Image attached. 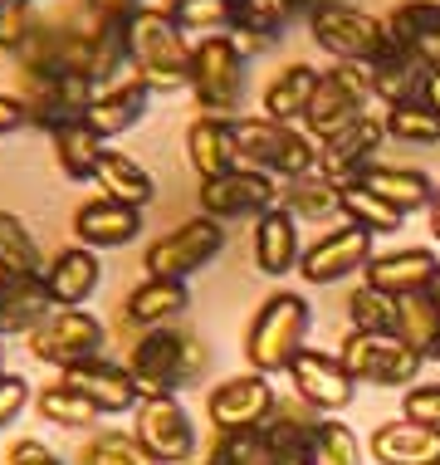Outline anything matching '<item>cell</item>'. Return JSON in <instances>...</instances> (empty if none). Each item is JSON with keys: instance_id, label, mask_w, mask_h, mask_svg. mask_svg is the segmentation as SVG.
Here are the masks:
<instances>
[{"instance_id": "cell-1", "label": "cell", "mask_w": 440, "mask_h": 465, "mask_svg": "<svg viewBox=\"0 0 440 465\" xmlns=\"http://www.w3.org/2000/svg\"><path fill=\"white\" fill-rule=\"evenodd\" d=\"M122 30H128V69L137 84H147L157 98L191 89L196 40L171 20L167 5H142Z\"/></svg>"}, {"instance_id": "cell-2", "label": "cell", "mask_w": 440, "mask_h": 465, "mask_svg": "<svg viewBox=\"0 0 440 465\" xmlns=\"http://www.w3.org/2000/svg\"><path fill=\"white\" fill-rule=\"evenodd\" d=\"M308 329H313V304L298 289H274L269 299L255 309L245 329V362L249 372L264 377H284L288 362L308 348Z\"/></svg>"}, {"instance_id": "cell-3", "label": "cell", "mask_w": 440, "mask_h": 465, "mask_svg": "<svg viewBox=\"0 0 440 465\" xmlns=\"http://www.w3.org/2000/svg\"><path fill=\"white\" fill-rule=\"evenodd\" d=\"M128 372L142 397H176L206 372V343L181 329H147L128 348Z\"/></svg>"}, {"instance_id": "cell-4", "label": "cell", "mask_w": 440, "mask_h": 465, "mask_svg": "<svg viewBox=\"0 0 440 465\" xmlns=\"http://www.w3.org/2000/svg\"><path fill=\"white\" fill-rule=\"evenodd\" d=\"M308 35L333 64H382L396 49L392 30H386V15H372V10L352 5V0H323V5H313Z\"/></svg>"}, {"instance_id": "cell-5", "label": "cell", "mask_w": 440, "mask_h": 465, "mask_svg": "<svg viewBox=\"0 0 440 465\" xmlns=\"http://www.w3.org/2000/svg\"><path fill=\"white\" fill-rule=\"evenodd\" d=\"M235 147L240 167H259L279 182H294L304 172H318V137L308 128H288L274 118H235Z\"/></svg>"}, {"instance_id": "cell-6", "label": "cell", "mask_w": 440, "mask_h": 465, "mask_svg": "<svg viewBox=\"0 0 440 465\" xmlns=\"http://www.w3.org/2000/svg\"><path fill=\"white\" fill-rule=\"evenodd\" d=\"M245 89H249V59L235 49L225 35H210V40H196L191 54V94L200 113L210 118H240L245 108Z\"/></svg>"}, {"instance_id": "cell-7", "label": "cell", "mask_w": 440, "mask_h": 465, "mask_svg": "<svg viewBox=\"0 0 440 465\" xmlns=\"http://www.w3.org/2000/svg\"><path fill=\"white\" fill-rule=\"evenodd\" d=\"M367 113H382L376 104V84H372V64H328L318 69V89H313V104L304 113V128L318 137H328L347 123L367 118Z\"/></svg>"}, {"instance_id": "cell-8", "label": "cell", "mask_w": 440, "mask_h": 465, "mask_svg": "<svg viewBox=\"0 0 440 465\" xmlns=\"http://www.w3.org/2000/svg\"><path fill=\"white\" fill-rule=\"evenodd\" d=\"M337 358L343 368L367 387H416L421 382V368H425V353H416L411 343H401L396 333H357L347 329L343 343H337Z\"/></svg>"}, {"instance_id": "cell-9", "label": "cell", "mask_w": 440, "mask_h": 465, "mask_svg": "<svg viewBox=\"0 0 440 465\" xmlns=\"http://www.w3.org/2000/svg\"><path fill=\"white\" fill-rule=\"evenodd\" d=\"M230 231L210 216H196V221H181L176 231L157 235L152 245L142 250V270L157 274V280H191L206 265H216Z\"/></svg>"}, {"instance_id": "cell-10", "label": "cell", "mask_w": 440, "mask_h": 465, "mask_svg": "<svg viewBox=\"0 0 440 465\" xmlns=\"http://www.w3.org/2000/svg\"><path fill=\"white\" fill-rule=\"evenodd\" d=\"M103 94L93 79L83 74H20V108H24V123L40 133H54L64 123H83V113L93 108V98Z\"/></svg>"}, {"instance_id": "cell-11", "label": "cell", "mask_w": 440, "mask_h": 465, "mask_svg": "<svg viewBox=\"0 0 440 465\" xmlns=\"http://www.w3.org/2000/svg\"><path fill=\"white\" fill-rule=\"evenodd\" d=\"M274 407H279V392H274V377L264 372H235L206 397V417L216 436H255L269 426Z\"/></svg>"}, {"instance_id": "cell-12", "label": "cell", "mask_w": 440, "mask_h": 465, "mask_svg": "<svg viewBox=\"0 0 440 465\" xmlns=\"http://www.w3.org/2000/svg\"><path fill=\"white\" fill-rule=\"evenodd\" d=\"M30 358L44 362V368H73V362H88V358H103V343H108V323L88 309H54L49 319L34 329L30 338Z\"/></svg>"}, {"instance_id": "cell-13", "label": "cell", "mask_w": 440, "mask_h": 465, "mask_svg": "<svg viewBox=\"0 0 440 465\" xmlns=\"http://www.w3.org/2000/svg\"><path fill=\"white\" fill-rule=\"evenodd\" d=\"M279 196H284V182L269 177V172H259V167H235V172H225V177L200 182V192H196L200 216H210L220 225L259 221L264 211L279 206Z\"/></svg>"}, {"instance_id": "cell-14", "label": "cell", "mask_w": 440, "mask_h": 465, "mask_svg": "<svg viewBox=\"0 0 440 465\" xmlns=\"http://www.w3.org/2000/svg\"><path fill=\"white\" fill-rule=\"evenodd\" d=\"M132 436L152 465H186L196 456V421L181 397H142L132 407Z\"/></svg>"}, {"instance_id": "cell-15", "label": "cell", "mask_w": 440, "mask_h": 465, "mask_svg": "<svg viewBox=\"0 0 440 465\" xmlns=\"http://www.w3.org/2000/svg\"><path fill=\"white\" fill-rule=\"evenodd\" d=\"M376 235H367L362 225H337V231H323L313 245H304V255H298V280L323 289V284H337L347 280V274H362L372 265L376 255Z\"/></svg>"}, {"instance_id": "cell-16", "label": "cell", "mask_w": 440, "mask_h": 465, "mask_svg": "<svg viewBox=\"0 0 440 465\" xmlns=\"http://www.w3.org/2000/svg\"><path fill=\"white\" fill-rule=\"evenodd\" d=\"M288 382H294V397L313 407L318 417H337V411L352 407L357 397V377L343 368L337 353H323V348H304L294 362H288Z\"/></svg>"}, {"instance_id": "cell-17", "label": "cell", "mask_w": 440, "mask_h": 465, "mask_svg": "<svg viewBox=\"0 0 440 465\" xmlns=\"http://www.w3.org/2000/svg\"><path fill=\"white\" fill-rule=\"evenodd\" d=\"M382 143H386L382 113H367V118L347 123V128H337V133H328L318 143V172L333 177V182H357L362 172L376 162Z\"/></svg>"}, {"instance_id": "cell-18", "label": "cell", "mask_w": 440, "mask_h": 465, "mask_svg": "<svg viewBox=\"0 0 440 465\" xmlns=\"http://www.w3.org/2000/svg\"><path fill=\"white\" fill-rule=\"evenodd\" d=\"M69 387L93 401L103 417H132V407L142 401V387L132 382L128 362H112V358H88V362H73V368L59 372Z\"/></svg>"}, {"instance_id": "cell-19", "label": "cell", "mask_w": 440, "mask_h": 465, "mask_svg": "<svg viewBox=\"0 0 440 465\" xmlns=\"http://www.w3.org/2000/svg\"><path fill=\"white\" fill-rule=\"evenodd\" d=\"M142 235V211L137 206H122L112 196H88L79 211H73V245H88V250H122Z\"/></svg>"}, {"instance_id": "cell-20", "label": "cell", "mask_w": 440, "mask_h": 465, "mask_svg": "<svg viewBox=\"0 0 440 465\" xmlns=\"http://www.w3.org/2000/svg\"><path fill=\"white\" fill-rule=\"evenodd\" d=\"M435 274H440L435 250L401 245V250H382V255H372V265L362 270V284L382 289V294H392V299H411V294H425Z\"/></svg>"}, {"instance_id": "cell-21", "label": "cell", "mask_w": 440, "mask_h": 465, "mask_svg": "<svg viewBox=\"0 0 440 465\" xmlns=\"http://www.w3.org/2000/svg\"><path fill=\"white\" fill-rule=\"evenodd\" d=\"M40 280L49 289V299H54V309H83L98 294V284H103V260L88 245H64L49 255Z\"/></svg>"}, {"instance_id": "cell-22", "label": "cell", "mask_w": 440, "mask_h": 465, "mask_svg": "<svg viewBox=\"0 0 440 465\" xmlns=\"http://www.w3.org/2000/svg\"><path fill=\"white\" fill-rule=\"evenodd\" d=\"M186 304H191L186 280H157V274H142V280L128 289V299H122V319H128L137 333L171 329V323L186 313Z\"/></svg>"}, {"instance_id": "cell-23", "label": "cell", "mask_w": 440, "mask_h": 465, "mask_svg": "<svg viewBox=\"0 0 440 465\" xmlns=\"http://www.w3.org/2000/svg\"><path fill=\"white\" fill-rule=\"evenodd\" d=\"M249 255H255V270L269 274V280L294 274L298 255H304V245H298V221L288 216L284 206L264 211V216L255 221V231H249Z\"/></svg>"}, {"instance_id": "cell-24", "label": "cell", "mask_w": 440, "mask_h": 465, "mask_svg": "<svg viewBox=\"0 0 440 465\" xmlns=\"http://www.w3.org/2000/svg\"><path fill=\"white\" fill-rule=\"evenodd\" d=\"M186 162H191V172H196L200 182L225 177V172L240 167L235 118H210V113H200L191 128H186Z\"/></svg>"}, {"instance_id": "cell-25", "label": "cell", "mask_w": 440, "mask_h": 465, "mask_svg": "<svg viewBox=\"0 0 440 465\" xmlns=\"http://www.w3.org/2000/svg\"><path fill=\"white\" fill-rule=\"evenodd\" d=\"M372 460L376 465H435L440 460V426H421V421H382L372 431Z\"/></svg>"}, {"instance_id": "cell-26", "label": "cell", "mask_w": 440, "mask_h": 465, "mask_svg": "<svg viewBox=\"0 0 440 465\" xmlns=\"http://www.w3.org/2000/svg\"><path fill=\"white\" fill-rule=\"evenodd\" d=\"M152 89H147V84H137V79H118L112 84V89H103L93 98V108L83 113V123L88 128H93L98 137H122V133H132L137 123L147 118V113H152Z\"/></svg>"}, {"instance_id": "cell-27", "label": "cell", "mask_w": 440, "mask_h": 465, "mask_svg": "<svg viewBox=\"0 0 440 465\" xmlns=\"http://www.w3.org/2000/svg\"><path fill=\"white\" fill-rule=\"evenodd\" d=\"M431 74L435 64L411 49H392L382 64H372V84H376V104L382 108H401V104H421L425 89H431Z\"/></svg>"}, {"instance_id": "cell-28", "label": "cell", "mask_w": 440, "mask_h": 465, "mask_svg": "<svg viewBox=\"0 0 440 465\" xmlns=\"http://www.w3.org/2000/svg\"><path fill=\"white\" fill-rule=\"evenodd\" d=\"M357 182L382 196L392 211H401V216H416V211H425L435 196V182L425 177L421 167H396V162H372Z\"/></svg>"}, {"instance_id": "cell-29", "label": "cell", "mask_w": 440, "mask_h": 465, "mask_svg": "<svg viewBox=\"0 0 440 465\" xmlns=\"http://www.w3.org/2000/svg\"><path fill=\"white\" fill-rule=\"evenodd\" d=\"M49 313H54V299L40 274H10L0 294V338H30Z\"/></svg>"}, {"instance_id": "cell-30", "label": "cell", "mask_w": 440, "mask_h": 465, "mask_svg": "<svg viewBox=\"0 0 440 465\" xmlns=\"http://www.w3.org/2000/svg\"><path fill=\"white\" fill-rule=\"evenodd\" d=\"M313 89H318V69L313 64H284L264 84L259 94V113L274 123H288V128H304V113L313 104Z\"/></svg>"}, {"instance_id": "cell-31", "label": "cell", "mask_w": 440, "mask_h": 465, "mask_svg": "<svg viewBox=\"0 0 440 465\" xmlns=\"http://www.w3.org/2000/svg\"><path fill=\"white\" fill-rule=\"evenodd\" d=\"M386 30H392V40L401 49L431 59L440 69V0H401L386 15Z\"/></svg>"}, {"instance_id": "cell-32", "label": "cell", "mask_w": 440, "mask_h": 465, "mask_svg": "<svg viewBox=\"0 0 440 465\" xmlns=\"http://www.w3.org/2000/svg\"><path fill=\"white\" fill-rule=\"evenodd\" d=\"M93 186H98V196H112V201H122V206H137V211H147L157 201V182H152V172L142 167V162H132L128 153H103V162H98V172H93Z\"/></svg>"}, {"instance_id": "cell-33", "label": "cell", "mask_w": 440, "mask_h": 465, "mask_svg": "<svg viewBox=\"0 0 440 465\" xmlns=\"http://www.w3.org/2000/svg\"><path fill=\"white\" fill-rule=\"evenodd\" d=\"M337 192H343V182L323 177V172H304V177L284 182L279 206H284L294 221L323 225V221H337V216H343V201H337Z\"/></svg>"}, {"instance_id": "cell-34", "label": "cell", "mask_w": 440, "mask_h": 465, "mask_svg": "<svg viewBox=\"0 0 440 465\" xmlns=\"http://www.w3.org/2000/svg\"><path fill=\"white\" fill-rule=\"evenodd\" d=\"M49 147H54V162L69 182H93L98 162L108 153V143L88 128V123H64V128H54L49 133Z\"/></svg>"}, {"instance_id": "cell-35", "label": "cell", "mask_w": 440, "mask_h": 465, "mask_svg": "<svg viewBox=\"0 0 440 465\" xmlns=\"http://www.w3.org/2000/svg\"><path fill=\"white\" fill-rule=\"evenodd\" d=\"M34 411H40L49 426H64V431H93V426L103 421V411H98L79 387H69L64 377H54V382H44L40 392H34Z\"/></svg>"}, {"instance_id": "cell-36", "label": "cell", "mask_w": 440, "mask_h": 465, "mask_svg": "<svg viewBox=\"0 0 440 465\" xmlns=\"http://www.w3.org/2000/svg\"><path fill=\"white\" fill-rule=\"evenodd\" d=\"M337 201H343V221H347V225H362L367 235H396L401 225H406V216H401V211H392L382 196L367 192L362 182H343Z\"/></svg>"}, {"instance_id": "cell-37", "label": "cell", "mask_w": 440, "mask_h": 465, "mask_svg": "<svg viewBox=\"0 0 440 465\" xmlns=\"http://www.w3.org/2000/svg\"><path fill=\"white\" fill-rule=\"evenodd\" d=\"M382 128L392 143L406 147H440V108L421 104H401V108H382Z\"/></svg>"}, {"instance_id": "cell-38", "label": "cell", "mask_w": 440, "mask_h": 465, "mask_svg": "<svg viewBox=\"0 0 440 465\" xmlns=\"http://www.w3.org/2000/svg\"><path fill=\"white\" fill-rule=\"evenodd\" d=\"M0 265L10 274H44V265H49L40 241L30 235V225L15 211H0Z\"/></svg>"}, {"instance_id": "cell-39", "label": "cell", "mask_w": 440, "mask_h": 465, "mask_svg": "<svg viewBox=\"0 0 440 465\" xmlns=\"http://www.w3.org/2000/svg\"><path fill=\"white\" fill-rule=\"evenodd\" d=\"M298 20V5L294 0H235V30H249L259 35L264 45H279V35Z\"/></svg>"}, {"instance_id": "cell-40", "label": "cell", "mask_w": 440, "mask_h": 465, "mask_svg": "<svg viewBox=\"0 0 440 465\" xmlns=\"http://www.w3.org/2000/svg\"><path fill=\"white\" fill-rule=\"evenodd\" d=\"M171 20L181 25L191 40L230 35L235 30V0H171Z\"/></svg>"}, {"instance_id": "cell-41", "label": "cell", "mask_w": 440, "mask_h": 465, "mask_svg": "<svg viewBox=\"0 0 440 465\" xmlns=\"http://www.w3.org/2000/svg\"><path fill=\"white\" fill-rule=\"evenodd\" d=\"M396 309H401V299L382 294V289H372V284H357L347 294V329H357V333H396Z\"/></svg>"}, {"instance_id": "cell-42", "label": "cell", "mask_w": 440, "mask_h": 465, "mask_svg": "<svg viewBox=\"0 0 440 465\" xmlns=\"http://www.w3.org/2000/svg\"><path fill=\"white\" fill-rule=\"evenodd\" d=\"M79 465H152V456L137 446L132 431L103 426V431H88V441L79 450Z\"/></svg>"}, {"instance_id": "cell-43", "label": "cell", "mask_w": 440, "mask_h": 465, "mask_svg": "<svg viewBox=\"0 0 440 465\" xmlns=\"http://www.w3.org/2000/svg\"><path fill=\"white\" fill-rule=\"evenodd\" d=\"M396 338H401V343H411L416 353H425V362H431V348L440 343V319H435V309H431V299H425V294L401 299V309H396Z\"/></svg>"}, {"instance_id": "cell-44", "label": "cell", "mask_w": 440, "mask_h": 465, "mask_svg": "<svg viewBox=\"0 0 440 465\" xmlns=\"http://www.w3.org/2000/svg\"><path fill=\"white\" fill-rule=\"evenodd\" d=\"M313 465H367L362 460V441L347 421L323 417L313 431Z\"/></svg>"}, {"instance_id": "cell-45", "label": "cell", "mask_w": 440, "mask_h": 465, "mask_svg": "<svg viewBox=\"0 0 440 465\" xmlns=\"http://www.w3.org/2000/svg\"><path fill=\"white\" fill-rule=\"evenodd\" d=\"M40 25H44V15L34 0H0V49L5 54H20L40 35Z\"/></svg>"}, {"instance_id": "cell-46", "label": "cell", "mask_w": 440, "mask_h": 465, "mask_svg": "<svg viewBox=\"0 0 440 465\" xmlns=\"http://www.w3.org/2000/svg\"><path fill=\"white\" fill-rule=\"evenodd\" d=\"M200 465H264V441L255 436H210Z\"/></svg>"}, {"instance_id": "cell-47", "label": "cell", "mask_w": 440, "mask_h": 465, "mask_svg": "<svg viewBox=\"0 0 440 465\" xmlns=\"http://www.w3.org/2000/svg\"><path fill=\"white\" fill-rule=\"evenodd\" d=\"M401 417L421 421V426H440V382H416L401 392Z\"/></svg>"}, {"instance_id": "cell-48", "label": "cell", "mask_w": 440, "mask_h": 465, "mask_svg": "<svg viewBox=\"0 0 440 465\" xmlns=\"http://www.w3.org/2000/svg\"><path fill=\"white\" fill-rule=\"evenodd\" d=\"M24 407H34L30 377H24V372H5V377H0V431H5L10 421H20Z\"/></svg>"}, {"instance_id": "cell-49", "label": "cell", "mask_w": 440, "mask_h": 465, "mask_svg": "<svg viewBox=\"0 0 440 465\" xmlns=\"http://www.w3.org/2000/svg\"><path fill=\"white\" fill-rule=\"evenodd\" d=\"M5 465H69V460L54 456L40 436H20V441H10V450H5Z\"/></svg>"}, {"instance_id": "cell-50", "label": "cell", "mask_w": 440, "mask_h": 465, "mask_svg": "<svg viewBox=\"0 0 440 465\" xmlns=\"http://www.w3.org/2000/svg\"><path fill=\"white\" fill-rule=\"evenodd\" d=\"M20 128H30V123H24L20 98L15 94H0V137H10V133H20Z\"/></svg>"}, {"instance_id": "cell-51", "label": "cell", "mask_w": 440, "mask_h": 465, "mask_svg": "<svg viewBox=\"0 0 440 465\" xmlns=\"http://www.w3.org/2000/svg\"><path fill=\"white\" fill-rule=\"evenodd\" d=\"M425 221H431V235H435V245H440V182H435V196H431V206H425Z\"/></svg>"}, {"instance_id": "cell-52", "label": "cell", "mask_w": 440, "mask_h": 465, "mask_svg": "<svg viewBox=\"0 0 440 465\" xmlns=\"http://www.w3.org/2000/svg\"><path fill=\"white\" fill-rule=\"evenodd\" d=\"M425 104H431V108H440V69L431 74V89H425Z\"/></svg>"}, {"instance_id": "cell-53", "label": "cell", "mask_w": 440, "mask_h": 465, "mask_svg": "<svg viewBox=\"0 0 440 465\" xmlns=\"http://www.w3.org/2000/svg\"><path fill=\"white\" fill-rule=\"evenodd\" d=\"M425 299H431V309H435V319H440V274L431 280V289H425Z\"/></svg>"}, {"instance_id": "cell-54", "label": "cell", "mask_w": 440, "mask_h": 465, "mask_svg": "<svg viewBox=\"0 0 440 465\" xmlns=\"http://www.w3.org/2000/svg\"><path fill=\"white\" fill-rule=\"evenodd\" d=\"M5 284H10V270H5V265H0V294H5Z\"/></svg>"}, {"instance_id": "cell-55", "label": "cell", "mask_w": 440, "mask_h": 465, "mask_svg": "<svg viewBox=\"0 0 440 465\" xmlns=\"http://www.w3.org/2000/svg\"><path fill=\"white\" fill-rule=\"evenodd\" d=\"M0 377H5V338H0Z\"/></svg>"}, {"instance_id": "cell-56", "label": "cell", "mask_w": 440, "mask_h": 465, "mask_svg": "<svg viewBox=\"0 0 440 465\" xmlns=\"http://www.w3.org/2000/svg\"><path fill=\"white\" fill-rule=\"evenodd\" d=\"M431 362H440V343H435V348H431Z\"/></svg>"}, {"instance_id": "cell-57", "label": "cell", "mask_w": 440, "mask_h": 465, "mask_svg": "<svg viewBox=\"0 0 440 465\" xmlns=\"http://www.w3.org/2000/svg\"><path fill=\"white\" fill-rule=\"evenodd\" d=\"M34 5H40V0H34Z\"/></svg>"}, {"instance_id": "cell-58", "label": "cell", "mask_w": 440, "mask_h": 465, "mask_svg": "<svg viewBox=\"0 0 440 465\" xmlns=\"http://www.w3.org/2000/svg\"><path fill=\"white\" fill-rule=\"evenodd\" d=\"M264 465H269V460H264Z\"/></svg>"}, {"instance_id": "cell-59", "label": "cell", "mask_w": 440, "mask_h": 465, "mask_svg": "<svg viewBox=\"0 0 440 465\" xmlns=\"http://www.w3.org/2000/svg\"><path fill=\"white\" fill-rule=\"evenodd\" d=\"M435 465H440V460H435Z\"/></svg>"}]
</instances>
